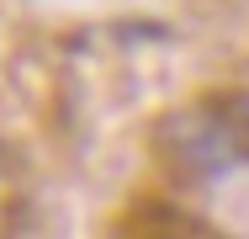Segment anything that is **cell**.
<instances>
[{"label": "cell", "instance_id": "1", "mask_svg": "<svg viewBox=\"0 0 249 239\" xmlns=\"http://www.w3.org/2000/svg\"><path fill=\"white\" fill-rule=\"evenodd\" d=\"M154 165L180 181L207 186L249 165V96L244 91H201L170 106L149 133Z\"/></svg>", "mask_w": 249, "mask_h": 239}, {"label": "cell", "instance_id": "2", "mask_svg": "<svg viewBox=\"0 0 249 239\" xmlns=\"http://www.w3.org/2000/svg\"><path fill=\"white\" fill-rule=\"evenodd\" d=\"M111 239H201V229L180 213V207L143 197V202H127V207H122Z\"/></svg>", "mask_w": 249, "mask_h": 239}, {"label": "cell", "instance_id": "3", "mask_svg": "<svg viewBox=\"0 0 249 239\" xmlns=\"http://www.w3.org/2000/svg\"><path fill=\"white\" fill-rule=\"evenodd\" d=\"M32 223V181L11 143H0V239H27Z\"/></svg>", "mask_w": 249, "mask_h": 239}]
</instances>
